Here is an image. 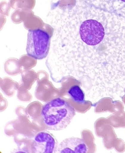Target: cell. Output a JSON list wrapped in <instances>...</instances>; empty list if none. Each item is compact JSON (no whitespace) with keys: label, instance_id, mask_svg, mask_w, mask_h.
Returning <instances> with one entry per match:
<instances>
[{"label":"cell","instance_id":"6da1fadb","mask_svg":"<svg viewBox=\"0 0 125 153\" xmlns=\"http://www.w3.org/2000/svg\"><path fill=\"white\" fill-rule=\"evenodd\" d=\"M76 115L75 108L61 98L50 100L43 106L41 116L47 129L60 131L65 129Z\"/></svg>","mask_w":125,"mask_h":153},{"label":"cell","instance_id":"7a4b0ae2","mask_svg":"<svg viewBox=\"0 0 125 153\" xmlns=\"http://www.w3.org/2000/svg\"><path fill=\"white\" fill-rule=\"evenodd\" d=\"M51 37L40 29L29 30L26 48L27 55L37 60L46 58L50 52Z\"/></svg>","mask_w":125,"mask_h":153},{"label":"cell","instance_id":"3957f363","mask_svg":"<svg viewBox=\"0 0 125 153\" xmlns=\"http://www.w3.org/2000/svg\"><path fill=\"white\" fill-rule=\"evenodd\" d=\"M58 146L57 142L52 134L42 131L35 137L31 149L35 153H56Z\"/></svg>","mask_w":125,"mask_h":153},{"label":"cell","instance_id":"277c9868","mask_svg":"<svg viewBox=\"0 0 125 153\" xmlns=\"http://www.w3.org/2000/svg\"><path fill=\"white\" fill-rule=\"evenodd\" d=\"M94 127L96 135L103 138V143L106 149L110 150L114 148L118 138L107 119L102 117L98 119L95 123Z\"/></svg>","mask_w":125,"mask_h":153},{"label":"cell","instance_id":"5b68a950","mask_svg":"<svg viewBox=\"0 0 125 153\" xmlns=\"http://www.w3.org/2000/svg\"><path fill=\"white\" fill-rule=\"evenodd\" d=\"M88 148L84 140L71 137L63 140L58 146L56 153H87Z\"/></svg>","mask_w":125,"mask_h":153},{"label":"cell","instance_id":"8992f818","mask_svg":"<svg viewBox=\"0 0 125 153\" xmlns=\"http://www.w3.org/2000/svg\"><path fill=\"white\" fill-rule=\"evenodd\" d=\"M113 100L110 97H104L101 98L96 103L93 104L95 106L94 111L96 113L113 112Z\"/></svg>","mask_w":125,"mask_h":153},{"label":"cell","instance_id":"52a82bcc","mask_svg":"<svg viewBox=\"0 0 125 153\" xmlns=\"http://www.w3.org/2000/svg\"><path fill=\"white\" fill-rule=\"evenodd\" d=\"M68 94L73 100L79 104H82L87 101L85 100V92L79 85H74L71 87L68 91Z\"/></svg>","mask_w":125,"mask_h":153},{"label":"cell","instance_id":"ba28073f","mask_svg":"<svg viewBox=\"0 0 125 153\" xmlns=\"http://www.w3.org/2000/svg\"><path fill=\"white\" fill-rule=\"evenodd\" d=\"M109 123L115 128H125V112L115 113L107 118Z\"/></svg>","mask_w":125,"mask_h":153},{"label":"cell","instance_id":"9c48e42d","mask_svg":"<svg viewBox=\"0 0 125 153\" xmlns=\"http://www.w3.org/2000/svg\"><path fill=\"white\" fill-rule=\"evenodd\" d=\"M124 107L123 103L119 100H116L113 102V112L114 113H118L124 111Z\"/></svg>","mask_w":125,"mask_h":153},{"label":"cell","instance_id":"30bf717a","mask_svg":"<svg viewBox=\"0 0 125 153\" xmlns=\"http://www.w3.org/2000/svg\"><path fill=\"white\" fill-rule=\"evenodd\" d=\"M114 148L118 152H124L125 151V143L124 141L121 139H117Z\"/></svg>","mask_w":125,"mask_h":153},{"label":"cell","instance_id":"8fae6325","mask_svg":"<svg viewBox=\"0 0 125 153\" xmlns=\"http://www.w3.org/2000/svg\"><path fill=\"white\" fill-rule=\"evenodd\" d=\"M81 1L85 2H90V1H91L92 2H102V1L110 2L115 1V0H81ZM118 1L119 2L125 3V0H118Z\"/></svg>","mask_w":125,"mask_h":153},{"label":"cell","instance_id":"7c38bea8","mask_svg":"<svg viewBox=\"0 0 125 153\" xmlns=\"http://www.w3.org/2000/svg\"><path fill=\"white\" fill-rule=\"evenodd\" d=\"M121 99L122 100L123 102L124 103L125 105V94L122 97H121Z\"/></svg>","mask_w":125,"mask_h":153},{"label":"cell","instance_id":"4fadbf2b","mask_svg":"<svg viewBox=\"0 0 125 153\" xmlns=\"http://www.w3.org/2000/svg\"><path fill=\"white\" fill-rule=\"evenodd\" d=\"M124 92L125 93V88L124 90Z\"/></svg>","mask_w":125,"mask_h":153}]
</instances>
